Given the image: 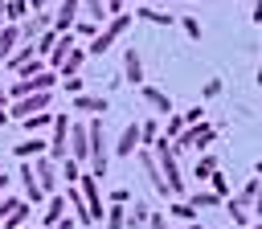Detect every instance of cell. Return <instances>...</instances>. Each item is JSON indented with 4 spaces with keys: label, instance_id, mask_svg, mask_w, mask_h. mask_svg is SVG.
<instances>
[{
    "label": "cell",
    "instance_id": "ab89813d",
    "mask_svg": "<svg viewBox=\"0 0 262 229\" xmlns=\"http://www.w3.org/2000/svg\"><path fill=\"white\" fill-rule=\"evenodd\" d=\"M147 213H151V209H147V204H139V200H135V209H131V213H127V225H143V221H147Z\"/></svg>",
    "mask_w": 262,
    "mask_h": 229
},
{
    "label": "cell",
    "instance_id": "f6af8a7d",
    "mask_svg": "<svg viewBox=\"0 0 262 229\" xmlns=\"http://www.w3.org/2000/svg\"><path fill=\"white\" fill-rule=\"evenodd\" d=\"M123 4H127V0H102V8H106V16H119V12H123Z\"/></svg>",
    "mask_w": 262,
    "mask_h": 229
},
{
    "label": "cell",
    "instance_id": "9c48e42d",
    "mask_svg": "<svg viewBox=\"0 0 262 229\" xmlns=\"http://www.w3.org/2000/svg\"><path fill=\"white\" fill-rule=\"evenodd\" d=\"M33 176H37V184H41L45 196L57 192V184H61V176H57V159H49V155H37V159H33Z\"/></svg>",
    "mask_w": 262,
    "mask_h": 229
},
{
    "label": "cell",
    "instance_id": "83f0119b",
    "mask_svg": "<svg viewBox=\"0 0 262 229\" xmlns=\"http://www.w3.org/2000/svg\"><path fill=\"white\" fill-rule=\"evenodd\" d=\"M25 16H29V0H8V4H4V20H8V25H20Z\"/></svg>",
    "mask_w": 262,
    "mask_h": 229
},
{
    "label": "cell",
    "instance_id": "3957f363",
    "mask_svg": "<svg viewBox=\"0 0 262 229\" xmlns=\"http://www.w3.org/2000/svg\"><path fill=\"white\" fill-rule=\"evenodd\" d=\"M131 20H135V16H127V12H119V16H106V25H102V29H98V33L90 37V45H86V53H94V57H102V53H106V49H111L115 41H123V33L131 29Z\"/></svg>",
    "mask_w": 262,
    "mask_h": 229
},
{
    "label": "cell",
    "instance_id": "bcb514c9",
    "mask_svg": "<svg viewBox=\"0 0 262 229\" xmlns=\"http://www.w3.org/2000/svg\"><path fill=\"white\" fill-rule=\"evenodd\" d=\"M127 196H131L127 188H115V192H111V204H127Z\"/></svg>",
    "mask_w": 262,
    "mask_h": 229
},
{
    "label": "cell",
    "instance_id": "74e56055",
    "mask_svg": "<svg viewBox=\"0 0 262 229\" xmlns=\"http://www.w3.org/2000/svg\"><path fill=\"white\" fill-rule=\"evenodd\" d=\"M180 119H184V127H196V123H205V106L196 102V106H188V110H184Z\"/></svg>",
    "mask_w": 262,
    "mask_h": 229
},
{
    "label": "cell",
    "instance_id": "603a6c76",
    "mask_svg": "<svg viewBox=\"0 0 262 229\" xmlns=\"http://www.w3.org/2000/svg\"><path fill=\"white\" fill-rule=\"evenodd\" d=\"M20 45V33H16V25H4L0 29V61H8V53Z\"/></svg>",
    "mask_w": 262,
    "mask_h": 229
},
{
    "label": "cell",
    "instance_id": "277c9868",
    "mask_svg": "<svg viewBox=\"0 0 262 229\" xmlns=\"http://www.w3.org/2000/svg\"><path fill=\"white\" fill-rule=\"evenodd\" d=\"M53 86H57V74H53V70H37L33 78H16V82H8L4 90H8V102H12V98L37 94V90H53Z\"/></svg>",
    "mask_w": 262,
    "mask_h": 229
},
{
    "label": "cell",
    "instance_id": "cb8c5ba5",
    "mask_svg": "<svg viewBox=\"0 0 262 229\" xmlns=\"http://www.w3.org/2000/svg\"><path fill=\"white\" fill-rule=\"evenodd\" d=\"M53 41H57V33H53V29H41V33H37V37H33L29 45H33V53H37V57H49Z\"/></svg>",
    "mask_w": 262,
    "mask_h": 229
},
{
    "label": "cell",
    "instance_id": "11a10c76",
    "mask_svg": "<svg viewBox=\"0 0 262 229\" xmlns=\"http://www.w3.org/2000/svg\"><path fill=\"white\" fill-rule=\"evenodd\" d=\"M131 4H143V0H131Z\"/></svg>",
    "mask_w": 262,
    "mask_h": 229
},
{
    "label": "cell",
    "instance_id": "f5cc1de1",
    "mask_svg": "<svg viewBox=\"0 0 262 229\" xmlns=\"http://www.w3.org/2000/svg\"><path fill=\"white\" fill-rule=\"evenodd\" d=\"M188 229H205V225H196V217H192V221H188Z\"/></svg>",
    "mask_w": 262,
    "mask_h": 229
},
{
    "label": "cell",
    "instance_id": "db71d44e",
    "mask_svg": "<svg viewBox=\"0 0 262 229\" xmlns=\"http://www.w3.org/2000/svg\"><path fill=\"white\" fill-rule=\"evenodd\" d=\"M242 229H262V225H242Z\"/></svg>",
    "mask_w": 262,
    "mask_h": 229
},
{
    "label": "cell",
    "instance_id": "2e32d148",
    "mask_svg": "<svg viewBox=\"0 0 262 229\" xmlns=\"http://www.w3.org/2000/svg\"><path fill=\"white\" fill-rule=\"evenodd\" d=\"M66 209H70V204H66V196H61V192H49V196H45V213H41V229H45V225H53V221H61V217H66Z\"/></svg>",
    "mask_w": 262,
    "mask_h": 229
},
{
    "label": "cell",
    "instance_id": "52a82bcc",
    "mask_svg": "<svg viewBox=\"0 0 262 229\" xmlns=\"http://www.w3.org/2000/svg\"><path fill=\"white\" fill-rule=\"evenodd\" d=\"M53 102V90H37V94H25V98H12L8 102V119H29L37 110H49Z\"/></svg>",
    "mask_w": 262,
    "mask_h": 229
},
{
    "label": "cell",
    "instance_id": "7c38bea8",
    "mask_svg": "<svg viewBox=\"0 0 262 229\" xmlns=\"http://www.w3.org/2000/svg\"><path fill=\"white\" fill-rule=\"evenodd\" d=\"M70 106H74L78 114H106L111 102H106V94H86V90H82V94H74Z\"/></svg>",
    "mask_w": 262,
    "mask_h": 229
},
{
    "label": "cell",
    "instance_id": "7bdbcfd3",
    "mask_svg": "<svg viewBox=\"0 0 262 229\" xmlns=\"http://www.w3.org/2000/svg\"><path fill=\"white\" fill-rule=\"evenodd\" d=\"M201 94H205V98H217V94H221V78H209V82L201 86Z\"/></svg>",
    "mask_w": 262,
    "mask_h": 229
},
{
    "label": "cell",
    "instance_id": "5b68a950",
    "mask_svg": "<svg viewBox=\"0 0 262 229\" xmlns=\"http://www.w3.org/2000/svg\"><path fill=\"white\" fill-rule=\"evenodd\" d=\"M213 139H217V127H213V123H196V127H184V131L172 139V147H176V151H184V147H188V151H205Z\"/></svg>",
    "mask_w": 262,
    "mask_h": 229
},
{
    "label": "cell",
    "instance_id": "4dcf8cb0",
    "mask_svg": "<svg viewBox=\"0 0 262 229\" xmlns=\"http://www.w3.org/2000/svg\"><path fill=\"white\" fill-rule=\"evenodd\" d=\"M184 200H188L192 209H217V204H221L217 192H192V196H184Z\"/></svg>",
    "mask_w": 262,
    "mask_h": 229
},
{
    "label": "cell",
    "instance_id": "4316f807",
    "mask_svg": "<svg viewBox=\"0 0 262 229\" xmlns=\"http://www.w3.org/2000/svg\"><path fill=\"white\" fill-rule=\"evenodd\" d=\"M57 176H61L66 184H78V176H82V164L66 155V159H57Z\"/></svg>",
    "mask_w": 262,
    "mask_h": 229
},
{
    "label": "cell",
    "instance_id": "7a4b0ae2",
    "mask_svg": "<svg viewBox=\"0 0 262 229\" xmlns=\"http://www.w3.org/2000/svg\"><path fill=\"white\" fill-rule=\"evenodd\" d=\"M86 139H90V176L106 180V164H111V143H106V127H102V114H94L86 123Z\"/></svg>",
    "mask_w": 262,
    "mask_h": 229
},
{
    "label": "cell",
    "instance_id": "b9f144b4",
    "mask_svg": "<svg viewBox=\"0 0 262 229\" xmlns=\"http://www.w3.org/2000/svg\"><path fill=\"white\" fill-rule=\"evenodd\" d=\"M61 86H66V94L74 98V94H82V86H86V82H82V78L74 74V78H61Z\"/></svg>",
    "mask_w": 262,
    "mask_h": 229
},
{
    "label": "cell",
    "instance_id": "f907efd6",
    "mask_svg": "<svg viewBox=\"0 0 262 229\" xmlns=\"http://www.w3.org/2000/svg\"><path fill=\"white\" fill-rule=\"evenodd\" d=\"M0 102H8V90H4V82H0Z\"/></svg>",
    "mask_w": 262,
    "mask_h": 229
},
{
    "label": "cell",
    "instance_id": "d6986e66",
    "mask_svg": "<svg viewBox=\"0 0 262 229\" xmlns=\"http://www.w3.org/2000/svg\"><path fill=\"white\" fill-rule=\"evenodd\" d=\"M61 196H66V204L74 209V221H78V225H90V213H86V200H82L78 184H66V192H61Z\"/></svg>",
    "mask_w": 262,
    "mask_h": 229
},
{
    "label": "cell",
    "instance_id": "f35d334b",
    "mask_svg": "<svg viewBox=\"0 0 262 229\" xmlns=\"http://www.w3.org/2000/svg\"><path fill=\"white\" fill-rule=\"evenodd\" d=\"M209 184H213V192H217V196H221V200H225V196H229V180H225V176H221V168H217V172H213V176H209Z\"/></svg>",
    "mask_w": 262,
    "mask_h": 229
},
{
    "label": "cell",
    "instance_id": "8d00e7d4",
    "mask_svg": "<svg viewBox=\"0 0 262 229\" xmlns=\"http://www.w3.org/2000/svg\"><path fill=\"white\" fill-rule=\"evenodd\" d=\"M176 25H180L192 41H201V20H196V16H176Z\"/></svg>",
    "mask_w": 262,
    "mask_h": 229
},
{
    "label": "cell",
    "instance_id": "ac0fdd59",
    "mask_svg": "<svg viewBox=\"0 0 262 229\" xmlns=\"http://www.w3.org/2000/svg\"><path fill=\"white\" fill-rule=\"evenodd\" d=\"M45 147H49V143H45L41 135H29V139H20V143L12 147V155H16V159H37V155H45Z\"/></svg>",
    "mask_w": 262,
    "mask_h": 229
},
{
    "label": "cell",
    "instance_id": "836d02e7",
    "mask_svg": "<svg viewBox=\"0 0 262 229\" xmlns=\"http://www.w3.org/2000/svg\"><path fill=\"white\" fill-rule=\"evenodd\" d=\"M258 188H262V184H258V176H250V180L242 184V192H237V200H246V204H250V213H254V200H258Z\"/></svg>",
    "mask_w": 262,
    "mask_h": 229
},
{
    "label": "cell",
    "instance_id": "816d5d0a",
    "mask_svg": "<svg viewBox=\"0 0 262 229\" xmlns=\"http://www.w3.org/2000/svg\"><path fill=\"white\" fill-rule=\"evenodd\" d=\"M4 4H8V0H0V20H4ZM4 25H8V20H4Z\"/></svg>",
    "mask_w": 262,
    "mask_h": 229
},
{
    "label": "cell",
    "instance_id": "ffe728a7",
    "mask_svg": "<svg viewBox=\"0 0 262 229\" xmlns=\"http://www.w3.org/2000/svg\"><path fill=\"white\" fill-rule=\"evenodd\" d=\"M131 16H135V20H147V25H164V29H168V25H176V16H172V12H160V8H147V4H135V12H131Z\"/></svg>",
    "mask_w": 262,
    "mask_h": 229
},
{
    "label": "cell",
    "instance_id": "e575fe53",
    "mask_svg": "<svg viewBox=\"0 0 262 229\" xmlns=\"http://www.w3.org/2000/svg\"><path fill=\"white\" fill-rule=\"evenodd\" d=\"M98 29H102V25H94V20H82V16H78V20H74V29H70V33H74V37H86V41H90V37H94V33H98Z\"/></svg>",
    "mask_w": 262,
    "mask_h": 229
},
{
    "label": "cell",
    "instance_id": "681fc988",
    "mask_svg": "<svg viewBox=\"0 0 262 229\" xmlns=\"http://www.w3.org/2000/svg\"><path fill=\"white\" fill-rule=\"evenodd\" d=\"M4 188H8V176H0V196H4Z\"/></svg>",
    "mask_w": 262,
    "mask_h": 229
},
{
    "label": "cell",
    "instance_id": "30bf717a",
    "mask_svg": "<svg viewBox=\"0 0 262 229\" xmlns=\"http://www.w3.org/2000/svg\"><path fill=\"white\" fill-rule=\"evenodd\" d=\"M78 16H82L78 0H57V4H53V25H49V29H53V33H70Z\"/></svg>",
    "mask_w": 262,
    "mask_h": 229
},
{
    "label": "cell",
    "instance_id": "60d3db41",
    "mask_svg": "<svg viewBox=\"0 0 262 229\" xmlns=\"http://www.w3.org/2000/svg\"><path fill=\"white\" fill-rule=\"evenodd\" d=\"M37 70H45V65H41V57H33V61H25V65L16 70V78H33Z\"/></svg>",
    "mask_w": 262,
    "mask_h": 229
},
{
    "label": "cell",
    "instance_id": "8fae6325",
    "mask_svg": "<svg viewBox=\"0 0 262 229\" xmlns=\"http://www.w3.org/2000/svg\"><path fill=\"white\" fill-rule=\"evenodd\" d=\"M16 180L25 184V200H29V204H41V200H45V192H41V184H37V176H33V159H20Z\"/></svg>",
    "mask_w": 262,
    "mask_h": 229
},
{
    "label": "cell",
    "instance_id": "9a60e30c",
    "mask_svg": "<svg viewBox=\"0 0 262 229\" xmlns=\"http://www.w3.org/2000/svg\"><path fill=\"white\" fill-rule=\"evenodd\" d=\"M139 98H143L156 114H168V110H172V98H168V90H160V86H147V82H143V86H139Z\"/></svg>",
    "mask_w": 262,
    "mask_h": 229
},
{
    "label": "cell",
    "instance_id": "1f68e13d",
    "mask_svg": "<svg viewBox=\"0 0 262 229\" xmlns=\"http://www.w3.org/2000/svg\"><path fill=\"white\" fill-rule=\"evenodd\" d=\"M180 131H184V119H180L176 110H168V119H164V131H160V135H164V139H176Z\"/></svg>",
    "mask_w": 262,
    "mask_h": 229
},
{
    "label": "cell",
    "instance_id": "5bb4252c",
    "mask_svg": "<svg viewBox=\"0 0 262 229\" xmlns=\"http://www.w3.org/2000/svg\"><path fill=\"white\" fill-rule=\"evenodd\" d=\"M123 78L131 82V86H143V57H139V49H123Z\"/></svg>",
    "mask_w": 262,
    "mask_h": 229
},
{
    "label": "cell",
    "instance_id": "8992f818",
    "mask_svg": "<svg viewBox=\"0 0 262 229\" xmlns=\"http://www.w3.org/2000/svg\"><path fill=\"white\" fill-rule=\"evenodd\" d=\"M78 192H82V200H86V213H90V225H102V217H106V209H102V188H98V176H90V172H82V176H78Z\"/></svg>",
    "mask_w": 262,
    "mask_h": 229
},
{
    "label": "cell",
    "instance_id": "f546056e",
    "mask_svg": "<svg viewBox=\"0 0 262 229\" xmlns=\"http://www.w3.org/2000/svg\"><path fill=\"white\" fill-rule=\"evenodd\" d=\"M160 139V123L156 119H147V123H139V147H151Z\"/></svg>",
    "mask_w": 262,
    "mask_h": 229
},
{
    "label": "cell",
    "instance_id": "d590c367",
    "mask_svg": "<svg viewBox=\"0 0 262 229\" xmlns=\"http://www.w3.org/2000/svg\"><path fill=\"white\" fill-rule=\"evenodd\" d=\"M168 213H172V217H180V221H192V217H196V209H192L188 200H172V204H168Z\"/></svg>",
    "mask_w": 262,
    "mask_h": 229
},
{
    "label": "cell",
    "instance_id": "d6a6232c",
    "mask_svg": "<svg viewBox=\"0 0 262 229\" xmlns=\"http://www.w3.org/2000/svg\"><path fill=\"white\" fill-rule=\"evenodd\" d=\"M213 172H217V159H213V155H201L196 168H192V180H209Z\"/></svg>",
    "mask_w": 262,
    "mask_h": 229
},
{
    "label": "cell",
    "instance_id": "d4e9b609",
    "mask_svg": "<svg viewBox=\"0 0 262 229\" xmlns=\"http://www.w3.org/2000/svg\"><path fill=\"white\" fill-rule=\"evenodd\" d=\"M78 8H82V16H86V20L106 25V8H102V0H78Z\"/></svg>",
    "mask_w": 262,
    "mask_h": 229
},
{
    "label": "cell",
    "instance_id": "ba28073f",
    "mask_svg": "<svg viewBox=\"0 0 262 229\" xmlns=\"http://www.w3.org/2000/svg\"><path fill=\"white\" fill-rule=\"evenodd\" d=\"M66 155L86 164L90 159V139H86V123H70V135H66Z\"/></svg>",
    "mask_w": 262,
    "mask_h": 229
},
{
    "label": "cell",
    "instance_id": "6da1fadb",
    "mask_svg": "<svg viewBox=\"0 0 262 229\" xmlns=\"http://www.w3.org/2000/svg\"><path fill=\"white\" fill-rule=\"evenodd\" d=\"M151 155H156V168H160V176H164V188H168V196H176V200H184L188 196V188H184V172H180V151L172 147V139H156L151 143Z\"/></svg>",
    "mask_w": 262,
    "mask_h": 229
},
{
    "label": "cell",
    "instance_id": "e0dca14e",
    "mask_svg": "<svg viewBox=\"0 0 262 229\" xmlns=\"http://www.w3.org/2000/svg\"><path fill=\"white\" fill-rule=\"evenodd\" d=\"M115 151H119V155H127V159L139 151V123H127V127H123V135H119Z\"/></svg>",
    "mask_w": 262,
    "mask_h": 229
},
{
    "label": "cell",
    "instance_id": "f1b7e54d",
    "mask_svg": "<svg viewBox=\"0 0 262 229\" xmlns=\"http://www.w3.org/2000/svg\"><path fill=\"white\" fill-rule=\"evenodd\" d=\"M33 57H37V53H33V45H25V41H20V45L8 53V65H12V70H20V65H25V61H33Z\"/></svg>",
    "mask_w": 262,
    "mask_h": 229
},
{
    "label": "cell",
    "instance_id": "44dd1931",
    "mask_svg": "<svg viewBox=\"0 0 262 229\" xmlns=\"http://www.w3.org/2000/svg\"><path fill=\"white\" fill-rule=\"evenodd\" d=\"M82 61H86V49H78V45H74V49L66 53V61L57 65V74H61V78H74V74L82 70Z\"/></svg>",
    "mask_w": 262,
    "mask_h": 229
},
{
    "label": "cell",
    "instance_id": "484cf974",
    "mask_svg": "<svg viewBox=\"0 0 262 229\" xmlns=\"http://www.w3.org/2000/svg\"><path fill=\"white\" fill-rule=\"evenodd\" d=\"M102 229H127V204H111L102 217Z\"/></svg>",
    "mask_w": 262,
    "mask_h": 229
},
{
    "label": "cell",
    "instance_id": "ee69618b",
    "mask_svg": "<svg viewBox=\"0 0 262 229\" xmlns=\"http://www.w3.org/2000/svg\"><path fill=\"white\" fill-rule=\"evenodd\" d=\"M57 0H29V12H53Z\"/></svg>",
    "mask_w": 262,
    "mask_h": 229
},
{
    "label": "cell",
    "instance_id": "4fadbf2b",
    "mask_svg": "<svg viewBox=\"0 0 262 229\" xmlns=\"http://www.w3.org/2000/svg\"><path fill=\"white\" fill-rule=\"evenodd\" d=\"M135 155H139V168H143V176L151 180V188H156L160 196H168V188H164V176H160V168H156V155H151V147H139Z\"/></svg>",
    "mask_w": 262,
    "mask_h": 229
},
{
    "label": "cell",
    "instance_id": "9f6ffc18",
    "mask_svg": "<svg viewBox=\"0 0 262 229\" xmlns=\"http://www.w3.org/2000/svg\"><path fill=\"white\" fill-rule=\"evenodd\" d=\"M20 229H33V225H20Z\"/></svg>",
    "mask_w": 262,
    "mask_h": 229
},
{
    "label": "cell",
    "instance_id": "c3c4849f",
    "mask_svg": "<svg viewBox=\"0 0 262 229\" xmlns=\"http://www.w3.org/2000/svg\"><path fill=\"white\" fill-rule=\"evenodd\" d=\"M0 127H8V102H0Z\"/></svg>",
    "mask_w": 262,
    "mask_h": 229
},
{
    "label": "cell",
    "instance_id": "7402d4cb",
    "mask_svg": "<svg viewBox=\"0 0 262 229\" xmlns=\"http://www.w3.org/2000/svg\"><path fill=\"white\" fill-rule=\"evenodd\" d=\"M53 123V110H37V114H29V119H20V127L29 131V135H41L45 127Z\"/></svg>",
    "mask_w": 262,
    "mask_h": 229
},
{
    "label": "cell",
    "instance_id": "7dc6e473",
    "mask_svg": "<svg viewBox=\"0 0 262 229\" xmlns=\"http://www.w3.org/2000/svg\"><path fill=\"white\" fill-rule=\"evenodd\" d=\"M74 225H78L74 217H61V221H53V225H45V229H74Z\"/></svg>",
    "mask_w": 262,
    "mask_h": 229
}]
</instances>
